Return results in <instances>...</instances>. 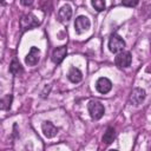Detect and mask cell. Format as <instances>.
Instances as JSON below:
<instances>
[{
  "label": "cell",
  "instance_id": "obj_1",
  "mask_svg": "<svg viewBox=\"0 0 151 151\" xmlns=\"http://www.w3.org/2000/svg\"><path fill=\"white\" fill-rule=\"evenodd\" d=\"M87 109H88V113H90L91 118L94 119V120L100 119L104 116V112H105L104 105L99 100H91L87 105Z\"/></svg>",
  "mask_w": 151,
  "mask_h": 151
},
{
  "label": "cell",
  "instance_id": "obj_2",
  "mask_svg": "<svg viewBox=\"0 0 151 151\" xmlns=\"http://www.w3.org/2000/svg\"><path fill=\"white\" fill-rule=\"evenodd\" d=\"M125 47V41L123 38L118 34H112L109 39V50L112 53H119L124 50Z\"/></svg>",
  "mask_w": 151,
  "mask_h": 151
},
{
  "label": "cell",
  "instance_id": "obj_3",
  "mask_svg": "<svg viewBox=\"0 0 151 151\" xmlns=\"http://www.w3.org/2000/svg\"><path fill=\"white\" fill-rule=\"evenodd\" d=\"M131 61H132L131 53L130 52H126V51H122V52L117 53V55L114 58V63H116V65L119 68L129 67L131 65Z\"/></svg>",
  "mask_w": 151,
  "mask_h": 151
},
{
  "label": "cell",
  "instance_id": "obj_4",
  "mask_svg": "<svg viewBox=\"0 0 151 151\" xmlns=\"http://www.w3.org/2000/svg\"><path fill=\"white\" fill-rule=\"evenodd\" d=\"M20 25H21L22 31H26V29H31L33 27H37L39 25V21L35 18V15H33L32 13H28V14H25L21 17Z\"/></svg>",
  "mask_w": 151,
  "mask_h": 151
},
{
  "label": "cell",
  "instance_id": "obj_5",
  "mask_svg": "<svg viewBox=\"0 0 151 151\" xmlns=\"http://www.w3.org/2000/svg\"><path fill=\"white\" fill-rule=\"evenodd\" d=\"M91 26V22H90V19L85 15H79L76 21H74V28H76V32L81 34L83 32L87 31Z\"/></svg>",
  "mask_w": 151,
  "mask_h": 151
},
{
  "label": "cell",
  "instance_id": "obj_6",
  "mask_svg": "<svg viewBox=\"0 0 151 151\" xmlns=\"http://www.w3.org/2000/svg\"><path fill=\"white\" fill-rule=\"evenodd\" d=\"M145 97H146L145 90H143L140 87H136V88H133V91L130 96V103L133 105H139L144 101Z\"/></svg>",
  "mask_w": 151,
  "mask_h": 151
},
{
  "label": "cell",
  "instance_id": "obj_7",
  "mask_svg": "<svg viewBox=\"0 0 151 151\" xmlns=\"http://www.w3.org/2000/svg\"><path fill=\"white\" fill-rule=\"evenodd\" d=\"M96 88H97V91H98L99 93L105 94V93H107V92L111 91V88H112V83H111V80H110L109 78L100 77V78L97 80V83H96Z\"/></svg>",
  "mask_w": 151,
  "mask_h": 151
},
{
  "label": "cell",
  "instance_id": "obj_8",
  "mask_svg": "<svg viewBox=\"0 0 151 151\" xmlns=\"http://www.w3.org/2000/svg\"><path fill=\"white\" fill-rule=\"evenodd\" d=\"M39 59H40V51H39L38 47H34V46H33V47H31L28 54L26 55L25 63H26L28 66H34V65L38 64Z\"/></svg>",
  "mask_w": 151,
  "mask_h": 151
},
{
  "label": "cell",
  "instance_id": "obj_9",
  "mask_svg": "<svg viewBox=\"0 0 151 151\" xmlns=\"http://www.w3.org/2000/svg\"><path fill=\"white\" fill-rule=\"evenodd\" d=\"M66 54H67V47L66 46L57 47L52 52V57H51L52 58V61L54 64H60L64 60V58L66 57Z\"/></svg>",
  "mask_w": 151,
  "mask_h": 151
},
{
  "label": "cell",
  "instance_id": "obj_10",
  "mask_svg": "<svg viewBox=\"0 0 151 151\" xmlns=\"http://www.w3.org/2000/svg\"><path fill=\"white\" fill-rule=\"evenodd\" d=\"M41 129H42L44 134H45L47 138H53V137L58 133L57 126H55L53 123H51V122H44L42 125H41Z\"/></svg>",
  "mask_w": 151,
  "mask_h": 151
},
{
  "label": "cell",
  "instance_id": "obj_11",
  "mask_svg": "<svg viewBox=\"0 0 151 151\" xmlns=\"http://www.w3.org/2000/svg\"><path fill=\"white\" fill-rule=\"evenodd\" d=\"M58 17H59V20L61 22H67L71 19V17H72V8H71V6L70 5H64L59 9Z\"/></svg>",
  "mask_w": 151,
  "mask_h": 151
},
{
  "label": "cell",
  "instance_id": "obj_12",
  "mask_svg": "<svg viewBox=\"0 0 151 151\" xmlns=\"http://www.w3.org/2000/svg\"><path fill=\"white\" fill-rule=\"evenodd\" d=\"M67 78L70 79V81H72V83L76 84V83H79L83 79V73H81V71L79 68L71 67L70 71H68V73H67Z\"/></svg>",
  "mask_w": 151,
  "mask_h": 151
},
{
  "label": "cell",
  "instance_id": "obj_13",
  "mask_svg": "<svg viewBox=\"0 0 151 151\" xmlns=\"http://www.w3.org/2000/svg\"><path fill=\"white\" fill-rule=\"evenodd\" d=\"M22 66L21 64L19 63V60L17 58H13V60L11 61V65H9V72L14 76H19L20 73H22Z\"/></svg>",
  "mask_w": 151,
  "mask_h": 151
},
{
  "label": "cell",
  "instance_id": "obj_14",
  "mask_svg": "<svg viewBox=\"0 0 151 151\" xmlns=\"http://www.w3.org/2000/svg\"><path fill=\"white\" fill-rule=\"evenodd\" d=\"M114 138H116V131H114V129L111 127V126L107 127L106 132L103 136V143L106 144V145H109V144H111L114 140Z\"/></svg>",
  "mask_w": 151,
  "mask_h": 151
},
{
  "label": "cell",
  "instance_id": "obj_15",
  "mask_svg": "<svg viewBox=\"0 0 151 151\" xmlns=\"http://www.w3.org/2000/svg\"><path fill=\"white\" fill-rule=\"evenodd\" d=\"M12 100H13L12 94H6L1 99V109L2 110H9L11 109V105H12Z\"/></svg>",
  "mask_w": 151,
  "mask_h": 151
},
{
  "label": "cell",
  "instance_id": "obj_16",
  "mask_svg": "<svg viewBox=\"0 0 151 151\" xmlns=\"http://www.w3.org/2000/svg\"><path fill=\"white\" fill-rule=\"evenodd\" d=\"M91 2L94 9H97L98 12H101L105 9V0H91Z\"/></svg>",
  "mask_w": 151,
  "mask_h": 151
},
{
  "label": "cell",
  "instance_id": "obj_17",
  "mask_svg": "<svg viewBox=\"0 0 151 151\" xmlns=\"http://www.w3.org/2000/svg\"><path fill=\"white\" fill-rule=\"evenodd\" d=\"M138 1H139V0H123L122 4H123L124 6H126V7H134V6L138 4Z\"/></svg>",
  "mask_w": 151,
  "mask_h": 151
},
{
  "label": "cell",
  "instance_id": "obj_18",
  "mask_svg": "<svg viewBox=\"0 0 151 151\" xmlns=\"http://www.w3.org/2000/svg\"><path fill=\"white\" fill-rule=\"evenodd\" d=\"M20 2L24 6H31L33 4V0H20Z\"/></svg>",
  "mask_w": 151,
  "mask_h": 151
}]
</instances>
